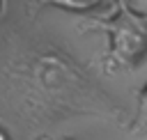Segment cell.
Listing matches in <instances>:
<instances>
[{"mask_svg":"<svg viewBox=\"0 0 147 140\" xmlns=\"http://www.w3.org/2000/svg\"><path fill=\"white\" fill-rule=\"evenodd\" d=\"M46 5H53L57 9H67V11H90L94 7H99L103 0H44Z\"/></svg>","mask_w":147,"mask_h":140,"instance_id":"1","label":"cell"},{"mask_svg":"<svg viewBox=\"0 0 147 140\" xmlns=\"http://www.w3.org/2000/svg\"><path fill=\"white\" fill-rule=\"evenodd\" d=\"M0 9H2V0H0Z\"/></svg>","mask_w":147,"mask_h":140,"instance_id":"4","label":"cell"},{"mask_svg":"<svg viewBox=\"0 0 147 140\" xmlns=\"http://www.w3.org/2000/svg\"><path fill=\"white\" fill-rule=\"evenodd\" d=\"M0 140H9V135H7V131H5V129H0Z\"/></svg>","mask_w":147,"mask_h":140,"instance_id":"3","label":"cell"},{"mask_svg":"<svg viewBox=\"0 0 147 140\" xmlns=\"http://www.w3.org/2000/svg\"><path fill=\"white\" fill-rule=\"evenodd\" d=\"M140 112H142V119H147V87L142 92V101H140Z\"/></svg>","mask_w":147,"mask_h":140,"instance_id":"2","label":"cell"}]
</instances>
